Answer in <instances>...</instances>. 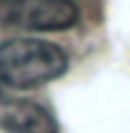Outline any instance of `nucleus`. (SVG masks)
I'll use <instances>...</instances> for the list:
<instances>
[{"mask_svg": "<svg viewBox=\"0 0 130 133\" xmlns=\"http://www.w3.org/2000/svg\"><path fill=\"white\" fill-rule=\"evenodd\" d=\"M0 87H3V80H0Z\"/></svg>", "mask_w": 130, "mask_h": 133, "instance_id": "4", "label": "nucleus"}, {"mask_svg": "<svg viewBox=\"0 0 130 133\" xmlns=\"http://www.w3.org/2000/svg\"><path fill=\"white\" fill-rule=\"evenodd\" d=\"M0 128L7 133H58L53 116L24 99H0Z\"/></svg>", "mask_w": 130, "mask_h": 133, "instance_id": "3", "label": "nucleus"}, {"mask_svg": "<svg viewBox=\"0 0 130 133\" xmlns=\"http://www.w3.org/2000/svg\"><path fill=\"white\" fill-rule=\"evenodd\" d=\"M67 70V56L39 39H7L0 44V80L12 90H32Z\"/></svg>", "mask_w": 130, "mask_h": 133, "instance_id": "1", "label": "nucleus"}, {"mask_svg": "<svg viewBox=\"0 0 130 133\" xmlns=\"http://www.w3.org/2000/svg\"><path fill=\"white\" fill-rule=\"evenodd\" d=\"M72 0H0V27L29 32H58L77 22Z\"/></svg>", "mask_w": 130, "mask_h": 133, "instance_id": "2", "label": "nucleus"}]
</instances>
